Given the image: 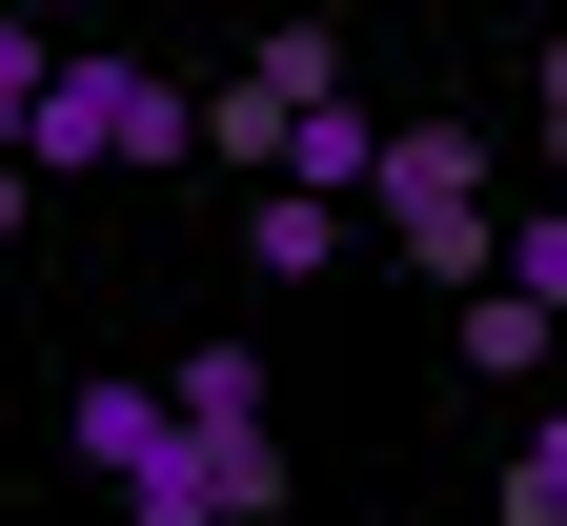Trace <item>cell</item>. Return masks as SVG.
<instances>
[{
  "label": "cell",
  "mask_w": 567,
  "mask_h": 526,
  "mask_svg": "<svg viewBox=\"0 0 567 526\" xmlns=\"http://www.w3.org/2000/svg\"><path fill=\"white\" fill-rule=\"evenodd\" d=\"M61 445L122 486V526H224V486H203V445H183L163 385H82V405H61Z\"/></svg>",
  "instance_id": "3957f363"
},
{
  "label": "cell",
  "mask_w": 567,
  "mask_h": 526,
  "mask_svg": "<svg viewBox=\"0 0 567 526\" xmlns=\"http://www.w3.org/2000/svg\"><path fill=\"white\" fill-rule=\"evenodd\" d=\"M41 82H61V41H21V0H0V163L41 142Z\"/></svg>",
  "instance_id": "9c48e42d"
},
{
  "label": "cell",
  "mask_w": 567,
  "mask_h": 526,
  "mask_svg": "<svg viewBox=\"0 0 567 526\" xmlns=\"http://www.w3.org/2000/svg\"><path fill=\"white\" fill-rule=\"evenodd\" d=\"M183 142H203V102L163 82V61H61L21 163H41V183H122V163H183Z\"/></svg>",
  "instance_id": "7a4b0ae2"
},
{
  "label": "cell",
  "mask_w": 567,
  "mask_h": 526,
  "mask_svg": "<svg viewBox=\"0 0 567 526\" xmlns=\"http://www.w3.org/2000/svg\"><path fill=\"white\" fill-rule=\"evenodd\" d=\"M507 283H527V305L567 324V203H527V223H507Z\"/></svg>",
  "instance_id": "30bf717a"
},
{
  "label": "cell",
  "mask_w": 567,
  "mask_h": 526,
  "mask_svg": "<svg viewBox=\"0 0 567 526\" xmlns=\"http://www.w3.org/2000/svg\"><path fill=\"white\" fill-rule=\"evenodd\" d=\"M507 526H567V405L507 425Z\"/></svg>",
  "instance_id": "ba28073f"
},
{
  "label": "cell",
  "mask_w": 567,
  "mask_h": 526,
  "mask_svg": "<svg viewBox=\"0 0 567 526\" xmlns=\"http://www.w3.org/2000/svg\"><path fill=\"white\" fill-rule=\"evenodd\" d=\"M163 405H183V445H203V486H224V526H264V506H284V405H264V364H244V344H183Z\"/></svg>",
  "instance_id": "277c9868"
},
{
  "label": "cell",
  "mask_w": 567,
  "mask_h": 526,
  "mask_svg": "<svg viewBox=\"0 0 567 526\" xmlns=\"http://www.w3.org/2000/svg\"><path fill=\"white\" fill-rule=\"evenodd\" d=\"M527 142H547V183H567V41H547V82H527Z\"/></svg>",
  "instance_id": "8fae6325"
},
{
  "label": "cell",
  "mask_w": 567,
  "mask_h": 526,
  "mask_svg": "<svg viewBox=\"0 0 567 526\" xmlns=\"http://www.w3.org/2000/svg\"><path fill=\"white\" fill-rule=\"evenodd\" d=\"M244 82H264V102H344V41H324V21H264Z\"/></svg>",
  "instance_id": "52a82bcc"
},
{
  "label": "cell",
  "mask_w": 567,
  "mask_h": 526,
  "mask_svg": "<svg viewBox=\"0 0 567 526\" xmlns=\"http://www.w3.org/2000/svg\"><path fill=\"white\" fill-rule=\"evenodd\" d=\"M365 223H385L425 283H507V223H486V142H466V122H385Z\"/></svg>",
  "instance_id": "6da1fadb"
},
{
  "label": "cell",
  "mask_w": 567,
  "mask_h": 526,
  "mask_svg": "<svg viewBox=\"0 0 567 526\" xmlns=\"http://www.w3.org/2000/svg\"><path fill=\"white\" fill-rule=\"evenodd\" d=\"M547 364H567V324L527 283H466V385H547Z\"/></svg>",
  "instance_id": "5b68a950"
},
{
  "label": "cell",
  "mask_w": 567,
  "mask_h": 526,
  "mask_svg": "<svg viewBox=\"0 0 567 526\" xmlns=\"http://www.w3.org/2000/svg\"><path fill=\"white\" fill-rule=\"evenodd\" d=\"M21 183H41V163H0V244H21Z\"/></svg>",
  "instance_id": "7c38bea8"
},
{
  "label": "cell",
  "mask_w": 567,
  "mask_h": 526,
  "mask_svg": "<svg viewBox=\"0 0 567 526\" xmlns=\"http://www.w3.org/2000/svg\"><path fill=\"white\" fill-rule=\"evenodd\" d=\"M264 21H305V0H264Z\"/></svg>",
  "instance_id": "4fadbf2b"
},
{
  "label": "cell",
  "mask_w": 567,
  "mask_h": 526,
  "mask_svg": "<svg viewBox=\"0 0 567 526\" xmlns=\"http://www.w3.org/2000/svg\"><path fill=\"white\" fill-rule=\"evenodd\" d=\"M244 264H264V283H324V264H344V203L264 183V203H244Z\"/></svg>",
  "instance_id": "8992f818"
}]
</instances>
